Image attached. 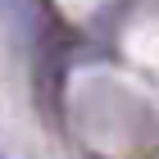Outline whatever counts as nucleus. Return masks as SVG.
<instances>
[{
  "label": "nucleus",
  "mask_w": 159,
  "mask_h": 159,
  "mask_svg": "<svg viewBox=\"0 0 159 159\" xmlns=\"http://www.w3.org/2000/svg\"><path fill=\"white\" fill-rule=\"evenodd\" d=\"M0 159H9V155H5V146H0Z\"/></svg>",
  "instance_id": "f257e3e1"
}]
</instances>
